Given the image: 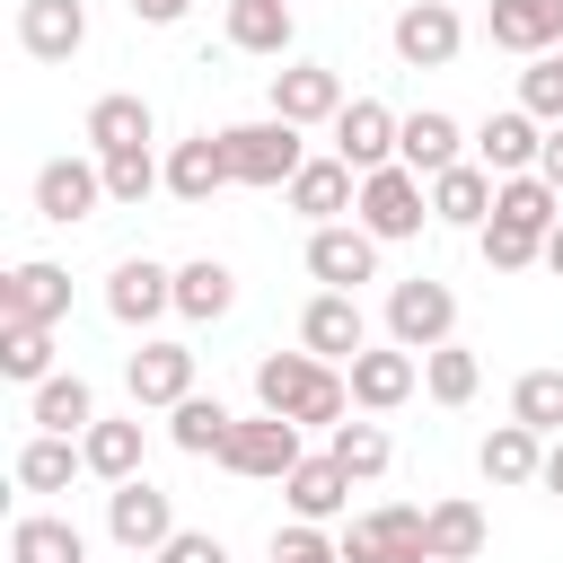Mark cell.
Returning a JSON list of instances; mask_svg holds the SVG:
<instances>
[{"label":"cell","mask_w":563,"mask_h":563,"mask_svg":"<svg viewBox=\"0 0 563 563\" xmlns=\"http://www.w3.org/2000/svg\"><path fill=\"white\" fill-rule=\"evenodd\" d=\"M255 405H264V413H290V422H325V431H334V422L352 413V378H343L334 361H317L308 343H299V352H264V361H255Z\"/></svg>","instance_id":"cell-1"},{"label":"cell","mask_w":563,"mask_h":563,"mask_svg":"<svg viewBox=\"0 0 563 563\" xmlns=\"http://www.w3.org/2000/svg\"><path fill=\"white\" fill-rule=\"evenodd\" d=\"M352 220H361L378 246H396V238H422V220H431V176H413L405 158H396V167H369V176H361V202H352Z\"/></svg>","instance_id":"cell-2"},{"label":"cell","mask_w":563,"mask_h":563,"mask_svg":"<svg viewBox=\"0 0 563 563\" xmlns=\"http://www.w3.org/2000/svg\"><path fill=\"white\" fill-rule=\"evenodd\" d=\"M220 150H229V176H238V185H290V176L308 167V141H299V123H290V114L229 123V132H220Z\"/></svg>","instance_id":"cell-3"},{"label":"cell","mask_w":563,"mask_h":563,"mask_svg":"<svg viewBox=\"0 0 563 563\" xmlns=\"http://www.w3.org/2000/svg\"><path fill=\"white\" fill-rule=\"evenodd\" d=\"M299 457H308V449H299V422H290V413H238V431H229V449H220V466H229V475H255V484H282Z\"/></svg>","instance_id":"cell-4"},{"label":"cell","mask_w":563,"mask_h":563,"mask_svg":"<svg viewBox=\"0 0 563 563\" xmlns=\"http://www.w3.org/2000/svg\"><path fill=\"white\" fill-rule=\"evenodd\" d=\"M387 44H396V62H405V70H449V62H457V44H466V18H457L449 0H405V9H396V26H387Z\"/></svg>","instance_id":"cell-5"},{"label":"cell","mask_w":563,"mask_h":563,"mask_svg":"<svg viewBox=\"0 0 563 563\" xmlns=\"http://www.w3.org/2000/svg\"><path fill=\"white\" fill-rule=\"evenodd\" d=\"M387 334H396L405 352L449 343V334H457V290H449V282H431V273L396 282V290H387Z\"/></svg>","instance_id":"cell-6"},{"label":"cell","mask_w":563,"mask_h":563,"mask_svg":"<svg viewBox=\"0 0 563 563\" xmlns=\"http://www.w3.org/2000/svg\"><path fill=\"white\" fill-rule=\"evenodd\" d=\"M343 563H431V537H422V510L405 501H378L343 528Z\"/></svg>","instance_id":"cell-7"},{"label":"cell","mask_w":563,"mask_h":563,"mask_svg":"<svg viewBox=\"0 0 563 563\" xmlns=\"http://www.w3.org/2000/svg\"><path fill=\"white\" fill-rule=\"evenodd\" d=\"M106 537H114L123 554H158V545L176 537V501H167L150 475H132V484L106 493Z\"/></svg>","instance_id":"cell-8"},{"label":"cell","mask_w":563,"mask_h":563,"mask_svg":"<svg viewBox=\"0 0 563 563\" xmlns=\"http://www.w3.org/2000/svg\"><path fill=\"white\" fill-rule=\"evenodd\" d=\"M62 317H70V273L62 264L26 255V264L0 273V325H62Z\"/></svg>","instance_id":"cell-9"},{"label":"cell","mask_w":563,"mask_h":563,"mask_svg":"<svg viewBox=\"0 0 563 563\" xmlns=\"http://www.w3.org/2000/svg\"><path fill=\"white\" fill-rule=\"evenodd\" d=\"M97 202H106V167H97V158H44V167H35V211H44L53 229L97 220Z\"/></svg>","instance_id":"cell-10"},{"label":"cell","mask_w":563,"mask_h":563,"mask_svg":"<svg viewBox=\"0 0 563 563\" xmlns=\"http://www.w3.org/2000/svg\"><path fill=\"white\" fill-rule=\"evenodd\" d=\"M308 273L325 290H361V282H378V238L361 220H325V229H308Z\"/></svg>","instance_id":"cell-11"},{"label":"cell","mask_w":563,"mask_h":563,"mask_svg":"<svg viewBox=\"0 0 563 563\" xmlns=\"http://www.w3.org/2000/svg\"><path fill=\"white\" fill-rule=\"evenodd\" d=\"M299 343H308L317 361H352V352H369V317H361V290H317V299L299 308Z\"/></svg>","instance_id":"cell-12"},{"label":"cell","mask_w":563,"mask_h":563,"mask_svg":"<svg viewBox=\"0 0 563 563\" xmlns=\"http://www.w3.org/2000/svg\"><path fill=\"white\" fill-rule=\"evenodd\" d=\"M343 378H352V405H361V413H396V405L422 387V361H413L405 343H369V352H352Z\"/></svg>","instance_id":"cell-13"},{"label":"cell","mask_w":563,"mask_h":563,"mask_svg":"<svg viewBox=\"0 0 563 563\" xmlns=\"http://www.w3.org/2000/svg\"><path fill=\"white\" fill-rule=\"evenodd\" d=\"M396 141H405V114H387L378 97H352V106L334 114V158H352L361 176H369V167H396Z\"/></svg>","instance_id":"cell-14"},{"label":"cell","mask_w":563,"mask_h":563,"mask_svg":"<svg viewBox=\"0 0 563 563\" xmlns=\"http://www.w3.org/2000/svg\"><path fill=\"white\" fill-rule=\"evenodd\" d=\"M167 308H176V273H167V264L123 255V264L106 273V317H114V325H150V317H167Z\"/></svg>","instance_id":"cell-15"},{"label":"cell","mask_w":563,"mask_h":563,"mask_svg":"<svg viewBox=\"0 0 563 563\" xmlns=\"http://www.w3.org/2000/svg\"><path fill=\"white\" fill-rule=\"evenodd\" d=\"M123 387H132V405H150V413H176V405L194 396V352L158 334V343H141V352H132Z\"/></svg>","instance_id":"cell-16"},{"label":"cell","mask_w":563,"mask_h":563,"mask_svg":"<svg viewBox=\"0 0 563 563\" xmlns=\"http://www.w3.org/2000/svg\"><path fill=\"white\" fill-rule=\"evenodd\" d=\"M352 97H343V70H325V62H290V70H273V114H290L299 132L308 123H334Z\"/></svg>","instance_id":"cell-17"},{"label":"cell","mask_w":563,"mask_h":563,"mask_svg":"<svg viewBox=\"0 0 563 563\" xmlns=\"http://www.w3.org/2000/svg\"><path fill=\"white\" fill-rule=\"evenodd\" d=\"M282 194H290V211H299L308 229H325V220H343V211L361 202V167H352V158H308Z\"/></svg>","instance_id":"cell-18"},{"label":"cell","mask_w":563,"mask_h":563,"mask_svg":"<svg viewBox=\"0 0 563 563\" xmlns=\"http://www.w3.org/2000/svg\"><path fill=\"white\" fill-rule=\"evenodd\" d=\"M88 44V9L79 0H18V53L26 62H70Z\"/></svg>","instance_id":"cell-19"},{"label":"cell","mask_w":563,"mask_h":563,"mask_svg":"<svg viewBox=\"0 0 563 563\" xmlns=\"http://www.w3.org/2000/svg\"><path fill=\"white\" fill-rule=\"evenodd\" d=\"M475 158H484L493 176H528V167L545 158V123H537L528 106H501V114H484V132H475Z\"/></svg>","instance_id":"cell-20"},{"label":"cell","mask_w":563,"mask_h":563,"mask_svg":"<svg viewBox=\"0 0 563 563\" xmlns=\"http://www.w3.org/2000/svg\"><path fill=\"white\" fill-rule=\"evenodd\" d=\"M493 185H501V176H493L484 158L440 167V176H431V220H440V229H484V220H493Z\"/></svg>","instance_id":"cell-21"},{"label":"cell","mask_w":563,"mask_h":563,"mask_svg":"<svg viewBox=\"0 0 563 563\" xmlns=\"http://www.w3.org/2000/svg\"><path fill=\"white\" fill-rule=\"evenodd\" d=\"M282 501H290V519H343V501H352V475H343V457L325 449V457H299L290 475H282Z\"/></svg>","instance_id":"cell-22"},{"label":"cell","mask_w":563,"mask_h":563,"mask_svg":"<svg viewBox=\"0 0 563 563\" xmlns=\"http://www.w3.org/2000/svg\"><path fill=\"white\" fill-rule=\"evenodd\" d=\"M220 185H238V176H229L220 132H194V141H176V150H167V194H176V202H194V211H202Z\"/></svg>","instance_id":"cell-23"},{"label":"cell","mask_w":563,"mask_h":563,"mask_svg":"<svg viewBox=\"0 0 563 563\" xmlns=\"http://www.w3.org/2000/svg\"><path fill=\"white\" fill-rule=\"evenodd\" d=\"M475 466H484V484H537L545 475V431H528V422H493L484 431V449H475Z\"/></svg>","instance_id":"cell-24"},{"label":"cell","mask_w":563,"mask_h":563,"mask_svg":"<svg viewBox=\"0 0 563 563\" xmlns=\"http://www.w3.org/2000/svg\"><path fill=\"white\" fill-rule=\"evenodd\" d=\"M88 150L106 158V150H150V132H158V114H150V97H132V88H114V97H97L88 106Z\"/></svg>","instance_id":"cell-25"},{"label":"cell","mask_w":563,"mask_h":563,"mask_svg":"<svg viewBox=\"0 0 563 563\" xmlns=\"http://www.w3.org/2000/svg\"><path fill=\"white\" fill-rule=\"evenodd\" d=\"M493 44L501 53H554L563 44V0H493Z\"/></svg>","instance_id":"cell-26"},{"label":"cell","mask_w":563,"mask_h":563,"mask_svg":"<svg viewBox=\"0 0 563 563\" xmlns=\"http://www.w3.org/2000/svg\"><path fill=\"white\" fill-rule=\"evenodd\" d=\"M396 158H405L413 176H440V167H457V158H466V132H457V114H440V106L405 114V141H396Z\"/></svg>","instance_id":"cell-27"},{"label":"cell","mask_w":563,"mask_h":563,"mask_svg":"<svg viewBox=\"0 0 563 563\" xmlns=\"http://www.w3.org/2000/svg\"><path fill=\"white\" fill-rule=\"evenodd\" d=\"M229 308H238V273H229L220 255H194V264H176V317L211 325V317H229Z\"/></svg>","instance_id":"cell-28"},{"label":"cell","mask_w":563,"mask_h":563,"mask_svg":"<svg viewBox=\"0 0 563 563\" xmlns=\"http://www.w3.org/2000/svg\"><path fill=\"white\" fill-rule=\"evenodd\" d=\"M422 537H431V563H475L484 554V510L466 493H449V501L422 510Z\"/></svg>","instance_id":"cell-29"},{"label":"cell","mask_w":563,"mask_h":563,"mask_svg":"<svg viewBox=\"0 0 563 563\" xmlns=\"http://www.w3.org/2000/svg\"><path fill=\"white\" fill-rule=\"evenodd\" d=\"M79 457H88L97 484H132V475H141V422H106V413H97V422L79 431Z\"/></svg>","instance_id":"cell-30"},{"label":"cell","mask_w":563,"mask_h":563,"mask_svg":"<svg viewBox=\"0 0 563 563\" xmlns=\"http://www.w3.org/2000/svg\"><path fill=\"white\" fill-rule=\"evenodd\" d=\"M79 466H88V457H79V440H70V431H35V440L18 449V466H9V475H18L26 493H70V475H79Z\"/></svg>","instance_id":"cell-31"},{"label":"cell","mask_w":563,"mask_h":563,"mask_svg":"<svg viewBox=\"0 0 563 563\" xmlns=\"http://www.w3.org/2000/svg\"><path fill=\"white\" fill-rule=\"evenodd\" d=\"M290 0H229V44L238 53H264V62H282L290 53Z\"/></svg>","instance_id":"cell-32"},{"label":"cell","mask_w":563,"mask_h":563,"mask_svg":"<svg viewBox=\"0 0 563 563\" xmlns=\"http://www.w3.org/2000/svg\"><path fill=\"white\" fill-rule=\"evenodd\" d=\"M9 563H88V537L70 519H53V510H26L9 528Z\"/></svg>","instance_id":"cell-33"},{"label":"cell","mask_w":563,"mask_h":563,"mask_svg":"<svg viewBox=\"0 0 563 563\" xmlns=\"http://www.w3.org/2000/svg\"><path fill=\"white\" fill-rule=\"evenodd\" d=\"M229 431H238V413H229L220 396H185V405L167 413V440H176L185 457H220V449H229Z\"/></svg>","instance_id":"cell-34"},{"label":"cell","mask_w":563,"mask_h":563,"mask_svg":"<svg viewBox=\"0 0 563 563\" xmlns=\"http://www.w3.org/2000/svg\"><path fill=\"white\" fill-rule=\"evenodd\" d=\"M493 220H519V229L545 238V229L563 220V194H554L537 167H528V176H501V185H493Z\"/></svg>","instance_id":"cell-35"},{"label":"cell","mask_w":563,"mask_h":563,"mask_svg":"<svg viewBox=\"0 0 563 563\" xmlns=\"http://www.w3.org/2000/svg\"><path fill=\"white\" fill-rule=\"evenodd\" d=\"M88 422H97V387H88L79 369H70V378L53 369V378L35 387V431H70V440H79Z\"/></svg>","instance_id":"cell-36"},{"label":"cell","mask_w":563,"mask_h":563,"mask_svg":"<svg viewBox=\"0 0 563 563\" xmlns=\"http://www.w3.org/2000/svg\"><path fill=\"white\" fill-rule=\"evenodd\" d=\"M475 387H484V361H475L466 343H431V352H422V396H431V405H466Z\"/></svg>","instance_id":"cell-37"},{"label":"cell","mask_w":563,"mask_h":563,"mask_svg":"<svg viewBox=\"0 0 563 563\" xmlns=\"http://www.w3.org/2000/svg\"><path fill=\"white\" fill-rule=\"evenodd\" d=\"M97 167H106V202H123V211H141V202L167 185V167H158L150 150H106Z\"/></svg>","instance_id":"cell-38"},{"label":"cell","mask_w":563,"mask_h":563,"mask_svg":"<svg viewBox=\"0 0 563 563\" xmlns=\"http://www.w3.org/2000/svg\"><path fill=\"white\" fill-rule=\"evenodd\" d=\"M0 369L18 387H44L53 378V325H0Z\"/></svg>","instance_id":"cell-39"},{"label":"cell","mask_w":563,"mask_h":563,"mask_svg":"<svg viewBox=\"0 0 563 563\" xmlns=\"http://www.w3.org/2000/svg\"><path fill=\"white\" fill-rule=\"evenodd\" d=\"M325 449L343 457V475H352V484H378V475H387V457H396L378 422H334V440H325Z\"/></svg>","instance_id":"cell-40"},{"label":"cell","mask_w":563,"mask_h":563,"mask_svg":"<svg viewBox=\"0 0 563 563\" xmlns=\"http://www.w3.org/2000/svg\"><path fill=\"white\" fill-rule=\"evenodd\" d=\"M510 422H528V431H563V369H528L519 387H510Z\"/></svg>","instance_id":"cell-41"},{"label":"cell","mask_w":563,"mask_h":563,"mask_svg":"<svg viewBox=\"0 0 563 563\" xmlns=\"http://www.w3.org/2000/svg\"><path fill=\"white\" fill-rule=\"evenodd\" d=\"M475 246H484V264H493V273H528V264H545V238H537V229H519V220H484V229H475Z\"/></svg>","instance_id":"cell-42"},{"label":"cell","mask_w":563,"mask_h":563,"mask_svg":"<svg viewBox=\"0 0 563 563\" xmlns=\"http://www.w3.org/2000/svg\"><path fill=\"white\" fill-rule=\"evenodd\" d=\"M519 106H528L537 123H563V62H554V53H537V62L519 70Z\"/></svg>","instance_id":"cell-43"},{"label":"cell","mask_w":563,"mask_h":563,"mask_svg":"<svg viewBox=\"0 0 563 563\" xmlns=\"http://www.w3.org/2000/svg\"><path fill=\"white\" fill-rule=\"evenodd\" d=\"M273 563H343V545L317 519H290V528H273Z\"/></svg>","instance_id":"cell-44"},{"label":"cell","mask_w":563,"mask_h":563,"mask_svg":"<svg viewBox=\"0 0 563 563\" xmlns=\"http://www.w3.org/2000/svg\"><path fill=\"white\" fill-rule=\"evenodd\" d=\"M158 563H229V545H220L211 528H176V537L158 545Z\"/></svg>","instance_id":"cell-45"},{"label":"cell","mask_w":563,"mask_h":563,"mask_svg":"<svg viewBox=\"0 0 563 563\" xmlns=\"http://www.w3.org/2000/svg\"><path fill=\"white\" fill-rule=\"evenodd\" d=\"M185 9H194V0H132V18H141V26H176Z\"/></svg>","instance_id":"cell-46"},{"label":"cell","mask_w":563,"mask_h":563,"mask_svg":"<svg viewBox=\"0 0 563 563\" xmlns=\"http://www.w3.org/2000/svg\"><path fill=\"white\" fill-rule=\"evenodd\" d=\"M537 176L563 194V123H545V158H537Z\"/></svg>","instance_id":"cell-47"},{"label":"cell","mask_w":563,"mask_h":563,"mask_svg":"<svg viewBox=\"0 0 563 563\" xmlns=\"http://www.w3.org/2000/svg\"><path fill=\"white\" fill-rule=\"evenodd\" d=\"M537 484H545V493H554V501H563V431H554V440H545V475H537Z\"/></svg>","instance_id":"cell-48"},{"label":"cell","mask_w":563,"mask_h":563,"mask_svg":"<svg viewBox=\"0 0 563 563\" xmlns=\"http://www.w3.org/2000/svg\"><path fill=\"white\" fill-rule=\"evenodd\" d=\"M545 264H554V273H563V220H554V229H545Z\"/></svg>","instance_id":"cell-49"},{"label":"cell","mask_w":563,"mask_h":563,"mask_svg":"<svg viewBox=\"0 0 563 563\" xmlns=\"http://www.w3.org/2000/svg\"><path fill=\"white\" fill-rule=\"evenodd\" d=\"M554 62H563V44H554Z\"/></svg>","instance_id":"cell-50"}]
</instances>
